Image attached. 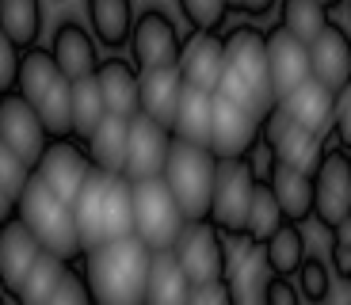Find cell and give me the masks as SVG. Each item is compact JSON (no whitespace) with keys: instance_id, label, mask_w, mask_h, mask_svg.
I'll return each instance as SVG.
<instances>
[{"instance_id":"cell-5","label":"cell","mask_w":351,"mask_h":305,"mask_svg":"<svg viewBox=\"0 0 351 305\" xmlns=\"http://www.w3.org/2000/svg\"><path fill=\"white\" fill-rule=\"evenodd\" d=\"M172 256L180 260L187 282H210V279H229V248L226 233L210 218H195L180 229L172 244Z\"/></svg>"},{"instance_id":"cell-43","label":"cell","mask_w":351,"mask_h":305,"mask_svg":"<svg viewBox=\"0 0 351 305\" xmlns=\"http://www.w3.org/2000/svg\"><path fill=\"white\" fill-rule=\"evenodd\" d=\"M19 53H23V50H19V46L12 42L4 31H0V96L16 88V77H19Z\"/></svg>"},{"instance_id":"cell-9","label":"cell","mask_w":351,"mask_h":305,"mask_svg":"<svg viewBox=\"0 0 351 305\" xmlns=\"http://www.w3.org/2000/svg\"><path fill=\"white\" fill-rule=\"evenodd\" d=\"M172 126L149 119L145 111H138L130 119V134H126V160H123V175L126 180H149V175L165 172V160L172 153Z\"/></svg>"},{"instance_id":"cell-48","label":"cell","mask_w":351,"mask_h":305,"mask_svg":"<svg viewBox=\"0 0 351 305\" xmlns=\"http://www.w3.org/2000/svg\"><path fill=\"white\" fill-rule=\"evenodd\" d=\"M12 214H16V195H12L4 183H0V221H8Z\"/></svg>"},{"instance_id":"cell-44","label":"cell","mask_w":351,"mask_h":305,"mask_svg":"<svg viewBox=\"0 0 351 305\" xmlns=\"http://www.w3.org/2000/svg\"><path fill=\"white\" fill-rule=\"evenodd\" d=\"M332 138L351 153V84L336 96V114H332Z\"/></svg>"},{"instance_id":"cell-11","label":"cell","mask_w":351,"mask_h":305,"mask_svg":"<svg viewBox=\"0 0 351 305\" xmlns=\"http://www.w3.org/2000/svg\"><path fill=\"white\" fill-rule=\"evenodd\" d=\"M0 141H8V145L16 149L31 168L38 164L46 141H50V134H46L38 111L31 107L27 96H19L16 88L0 96Z\"/></svg>"},{"instance_id":"cell-20","label":"cell","mask_w":351,"mask_h":305,"mask_svg":"<svg viewBox=\"0 0 351 305\" xmlns=\"http://www.w3.org/2000/svg\"><path fill=\"white\" fill-rule=\"evenodd\" d=\"M180 92H184V73H180V65H153V69H141L138 107L149 114V119L172 126Z\"/></svg>"},{"instance_id":"cell-15","label":"cell","mask_w":351,"mask_h":305,"mask_svg":"<svg viewBox=\"0 0 351 305\" xmlns=\"http://www.w3.org/2000/svg\"><path fill=\"white\" fill-rule=\"evenodd\" d=\"M180 73H184L187 84L199 88H218L221 73H226V38L221 31H191L180 46Z\"/></svg>"},{"instance_id":"cell-14","label":"cell","mask_w":351,"mask_h":305,"mask_svg":"<svg viewBox=\"0 0 351 305\" xmlns=\"http://www.w3.org/2000/svg\"><path fill=\"white\" fill-rule=\"evenodd\" d=\"M43 252V241L31 233L19 214H12L8 221H0V290L8 297H16L23 275L31 271V263Z\"/></svg>"},{"instance_id":"cell-27","label":"cell","mask_w":351,"mask_h":305,"mask_svg":"<svg viewBox=\"0 0 351 305\" xmlns=\"http://www.w3.org/2000/svg\"><path fill=\"white\" fill-rule=\"evenodd\" d=\"M84 4L96 42H104L107 50H123L134 31V0H84Z\"/></svg>"},{"instance_id":"cell-19","label":"cell","mask_w":351,"mask_h":305,"mask_svg":"<svg viewBox=\"0 0 351 305\" xmlns=\"http://www.w3.org/2000/svg\"><path fill=\"white\" fill-rule=\"evenodd\" d=\"M50 53L58 61V69L65 73L69 80H80V77H92L99 65V50H96V35L84 31L77 19H65L58 23L50 38Z\"/></svg>"},{"instance_id":"cell-17","label":"cell","mask_w":351,"mask_h":305,"mask_svg":"<svg viewBox=\"0 0 351 305\" xmlns=\"http://www.w3.org/2000/svg\"><path fill=\"white\" fill-rule=\"evenodd\" d=\"M226 38V65L237 69L245 80H252L256 88H263L271 96L267 84V31H260L256 23H233L229 31H221Z\"/></svg>"},{"instance_id":"cell-23","label":"cell","mask_w":351,"mask_h":305,"mask_svg":"<svg viewBox=\"0 0 351 305\" xmlns=\"http://www.w3.org/2000/svg\"><path fill=\"white\" fill-rule=\"evenodd\" d=\"M126 134H130V119L107 111L99 119V126L84 138V149L92 164L107 175H123V160H126Z\"/></svg>"},{"instance_id":"cell-46","label":"cell","mask_w":351,"mask_h":305,"mask_svg":"<svg viewBox=\"0 0 351 305\" xmlns=\"http://www.w3.org/2000/svg\"><path fill=\"white\" fill-rule=\"evenodd\" d=\"M328 260H332V275L340 282H351V252H340V248H328Z\"/></svg>"},{"instance_id":"cell-32","label":"cell","mask_w":351,"mask_h":305,"mask_svg":"<svg viewBox=\"0 0 351 305\" xmlns=\"http://www.w3.org/2000/svg\"><path fill=\"white\" fill-rule=\"evenodd\" d=\"M104 233L111 236H126L134 233V187L126 175H107L104 187Z\"/></svg>"},{"instance_id":"cell-45","label":"cell","mask_w":351,"mask_h":305,"mask_svg":"<svg viewBox=\"0 0 351 305\" xmlns=\"http://www.w3.org/2000/svg\"><path fill=\"white\" fill-rule=\"evenodd\" d=\"M328 233H332V244H328V248H340V252H351V214L343 221H336L332 229H328Z\"/></svg>"},{"instance_id":"cell-7","label":"cell","mask_w":351,"mask_h":305,"mask_svg":"<svg viewBox=\"0 0 351 305\" xmlns=\"http://www.w3.org/2000/svg\"><path fill=\"white\" fill-rule=\"evenodd\" d=\"M351 214V153L336 138L325 141L321 164L313 172V218L325 229Z\"/></svg>"},{"instance_id":"cell-51","label":"cell","mask_w":351,"mask_h":305,"mask_svg":"<svg viewBox=\"0 0 351 305\" xmlns=\"http://www.w3.org/2000/svg\"><path fill=\"white\" fill-rule=\"evenodd\" d=\"M348 8H351V0H348Z\"/></svg>"},{"instance_id":"cell-1","label":"cell","mask_w":351,"mask_h":305,"mask_svg":"<svg viewBox=\"0 0 351 305\" xmlns=\"http://www.w3.org/2000/svg\"><path fill=\"white\" fill-rule=\"evenodd\" d=\"M153 248L138 233L111 236V241L84 248L80 267L92 286V297L104 305H141L145 302V275H149Z\"/></svg>"},{"instance_id":"cell-21","label":"cell","mask_w":351,"mask_h":305,"mask_svg":"<svg viewBox=\"0 0 351 305\" xmlns=\"http://www.w3.org/2000/svg\"><path fill=\"white\" fill-rule=\"evenodd\" d=\"M282 103H287L290 114H294V122L306 126V130H313V134L332 130L336 92H332V88H325L317 77H306L298 88H290L287 96H282Z\"/></svg>"},{"instance_id":"cell-22","label":"cell","mask_w":351,"mask_h":305,"mask_svg":"<svg viewBox=\"0 0 351 305\" xmlns=\"http://www.w3.org/2000/svg\"><path fill=\"white\" fill-rule=\"evenodd\" d=\"M267 183H271V191H275V199H279L287 221H302V225H306V221L313 218V175L309 172L275 160L271 172H267Z\"/></svg>"},{"instance_id":"cell-10","label":"cell","mask_w":351,"mask_h":305,"mask_svg":"<svg viewBox=\"0 0 351 305\" xmlns=\"http://www.w3.org/2000/svg\"><path fill=\"white\" fill-rule=\"evenodd\" d=\"M130 61L138 69H153V65H176L180 61V46L184 35L176 31L172 16L160 8H145L141 16H134L130 31Z\"/></svg>"},{"instance_id":"cell-49","label":"cell","mask_w":351,"mask_h":305,"mask_svg":"<svg viewBox=\"0 0 351 305\" xmlns=\"http://www.w3.org/2000/svg\"><path fill=\"white\" fill-rule=\"evenodd\" d=\"M321 4H325V8H328V12H332V8H340L343 0H321Z\"/></svg>"},{"instance_id":"cell-24","label":"cell","mask_w":351,"mask_h":305,"mask_svg":"<svg viewBox=\"0 0 351 305\" xmlns=\"http://www.w3.org/2000/svg\"><path fill=\"white\" fill-rule=\"evenodd\" d=\"M62 80H69L62 69H58V61H53L50 46H27L23 53H19V77H16V92L19 96L31 99V107L38 103L43 96H50L53 88L62 84Z\"/></svg>"},{"instance_id":"cell-41","label":"cell","mask_w":351,"mask_h":305,"mask_svg":"<svg viewBox=\"0 0 351 305\" xmlns=\"http://www.w3.org/2000/svg\"><path fill=\"white\" fill-rule=\"evenodd\" d=\"M187 302L191 305H229V302H237V294H233V282L229 279H210V282H195Z\"/></svg>"},{"instance_id":"cell-26","label":"cell","mask_w":351,"mask_h":305,"mask_svg":"<svg viewBox=\"0 0 351 305\" xmlns=\"http://www.w3.org/2000/svg\"><path fill=\"white\" fill-rule=\"evenodd\" d=\"M210 114H214V92L184 80V92H180V103H176V114H172V134L206 145V138H210Z\"/></svg>"},{"instance_id":"cell-37","label":"cell","mask_w":351,"mask_h":305,"mask_svg":"<svg viewBox=\"0 0 351 305\" xmlns=\"http://www.w3.org/2000/svg\"><path fill=\"white\" fill-rule=\"evenodd\" d=\"M294 279H298V294L306 297V302H325V297L332 294V271H328V263L321 260V256L306 252L302 267L294 271Z\"/></svg>"},{"instance_id":"cell-33","label":"cell","mask_w":351,"mask_h":305,"mask_svg":"<svg viewBox=\"0 0 351 305\" xmlns=\"http://www.w3.org/2000/svg\"><path fill=\"white\" fill-rule=\"evenodd\" d=\"M104 114H107V103H104V92H99L96 73L73 80V138L84 141L88 134L99 126Z\"/></svg>"},{"instance_id":"cell-12","label":"cell","mask_w":351,"mask_h":305,"mask_svg":"<svg viewBox=\"0 0 351 305\" xmlns=\"http://www.w3.org/2000/svg\"><path fill=\"white\" fill-rule=\"evenodd\" d=\"M256 141H260V114L214 92L210 138H206L214 157H245Z\"/></svg>"},{"instance_id":"cell-28","label":"cell","mask_w":351,"mask_h":305,"mask_svg":"<svg viewBox=\"0 0 351 305\" xmlns=\"http://www.w3.org/2000/svg\"><path fill=\"white\" fill-rule=\"evenodd\" d=\"M260 252H263V267L271 271V275L294 279V271L306 260V233H302V221H282V225L260 244Z\"/></svg>"},{"instance_id":"cell-36","label":"cell","mask_w":351,"mask_h":305,"mask_svg":"<svg viewBox=\"0 0 351 305\" xmlns=\"http://www.w3.org/2000/svg\"><path fill=\"white\" fill-rule=\"evenodd\" d=\"M214 92H218V96H226V99H233V103H241V107H248V111H256V114L271 103V96H267L263 88H256L252 80H245L237 69H229V65H226V73H221V80H218V88H214Z\"/></svg>"},{"instance_id":"cell-47","label":"cell","mask_w":351,"mask_h":305,"mask_svg":"<svg viewBox=\"0 0 351 305\" xmlns=\"http://www.w3.org/2000/svg\"><path fill=\"white\" fill-rule=\"evenodd\" d=\"M275 4H279V0H237V12L260 19V16H267V12H275Z\"/></svg>"},{"instance_id":"cell-50","label":"cell","mask_w":351,"mask_h":305,"mask_svg":"<svg viewBox=\"0 0 351 305\" xmlns=\"http://www.w3.org/2000/svg\"><path fill=\"white\" fill-rule=\"evenodd\" d=\"M348 46H351V35H348Z\"/></svg>"},{"instance_id":"cell-16","label":"cell","mask_w":351,"mask_h":305,"mask_svg":"<svg viewBox=\"0 0 351 305\" xmlns=\"http://www.w3.org/2000/svg\"><path fill=\"white\" fill-rule=\"evenodd\" d=\"M309 77H317L325 88H332L340 96L351 84V46H348V31L340 23L328 19V27L309 42Z\"/></svg>"},{"instance_id":"cell-25","label":"cell","mask_w":351,"mask_h":305,"mask_svg":"<svg viewBox=\"0 0 351 305\" xmlns=\"http://www.w3.org/2000/svg\"><path fill=\"white\" fill-rule=\"evenodd\" d=\"M191 294L180 260L172 256V248H160L149 256V275H145V302L149 305H184Z\"/></svg>"},{"instance_id":"cell-39","label":"cell","mask_w":351,"mask_h":305,"mask_svg":"<svg viewBox=\"0 0 351 305\" xmlns=\"http://www.w3.org/2000/svg\"><path fill=\"white\" fill-rule=\"evenodd\" d=\"M180 12L191 23V31H221L229 16L226 0H180Z\"/></svg>"},{"instance_id":"cell-35","label":"cell","mask_w":351,"mask_h":305,"mask_svg":"<svg viewBox=\"0 0 351 305\" xmlns=\"http://www.w3.org/2000/svg\"><path fill=\"white\" fill-rule=\"evenodd\" d=\"M279 23L287 31H294L298 38L313 42L328 27V8L321 0H279Z\"/></svg>"},{"instance_id":"cell-8","label":"cell","mask_w":351,"mask_h":305,"mask_svg":"<svg viewBox=\"0 0 351 305\" xmlns=\"http://www.w3.org/2000/svg\"><path fill=\"white\" fill-rule=\"evenodd\" d=\"M35 172L43 175V180L50 183L65 202H73L80 195V187L88 183V175L96 172V164H92V157H88L84 141L73 138V134H65V138H50V141H46Z\"/></svg>"},{"instance_id":"cell-18","label":"cell","mask_w":351,"mask_h":305,"mask_svg":"<svg viewBox=\"0 0 351 305\" xmlns=\"http://www.w3.org/2000/svg\"><path fill=\"white\" fill-rule=\"evenodd\" d=\"M96 80L99 92H104V103L111 114H123V119H134L141 111L138 107V84H141V69L134 65L130 58H99L96 65Z\"/></svg>"},{"instance_id":"cell-29","label":"cell","mask_w":351,"mask_h":305,"mask_svg":"<svg viewBox=\"0 0 351 305\" xmlns=\"http://www.w3.org/2000/svg\"><path fill=\"white\" fill-rule=\"evenodd\" d=\"M69 267V260H62L58 252H38V260L31 263V271L23 275V282H19L16 297L12 302L19 305H50V294L53 286H58V279H62V271Z\"/></svg>"},{"instance_id":"cell-38","label":"cell","mask_w":351,"mask_h":305,"mask_svg":"<svg viewBox=\"0 0 351 305\" xmlns=\"http://www.w3.org/2000/svg\"><path fill=\"white\" fill-rule=\"evenodd\" d=\"M88 302H96V297H92V286L84 279V267H80V260H69V267L62 271V279L50 294V305H88Z\"/></svg>"},{"instance_id":"cell-13","label":"cell","mask_w":351,"mask_h":305,"mask_svg":"<svg viewBox=\"0 0 351 305\" xmlns=\"http://www.w3.org/2000/svg\"><path fill=\"white\" fill-rule=\"evenodd\" d=\"M309 77V42L298 38L287 27H271L267 31V84H271V99H282L290 88H298Z\"/></svg>"},{"instance_id":"cell-42","label":"cell","mask_w":351,"mask_h":305,"mask_svg":"<svg viewBox=\"0 0 351 305\" xmlns=\"http://www.w3.org/2000/svg\"><path fill=\"white\" fill-rule=\"evenodd\" d=\"M260 297L267 305H298L302 302L298 282H290L287 275H267V282L260 286Z\"/></svg>"},{"instance_id":"cell-2","label":"cell","mask_w":351,"mask_h":305,"mask_svg":"<svg viewBox=\"0 0 351 305\" xmlns=\"http://www.w3.org/2000/svg\"><path fill=\"white\" fill-rule=\"evenodd\" d=\"M16 214L31 225V233L43 241L46 252H58L62 260H80L84 256L80 229H77V218H73V202H65L38 172L19 191Z\"/></svg>"},{"instance_id":"cell-40","label":"cell","mask_w":351,"mask_h":305,"mask_svg":"<svg viewBox=\"0 0 351 305\" xmlns=\"http://www.w3.org/2000/svg\"><path fill=\"white\" fill-rule=\"evenodd\" d=\"M31 175H35V168L27 164L16 149L8 145V141H0V183H4V187H8V191L19 199V191L27 187V180H31Z\"/></svg>"},{"instance_id":"cell-34","label":"cell","mask_w":351,"mask_h":305,"mask_svg":"<svg viewBox=\"0 0 351 305\" xmlns=\"http://www.w3.org/2000/svg\"><path fill=\"white\" fill-rule=\"evenodd\" d=\"M321 153H325L321 134L306 130V126H298V122H294V126L287 130V138L275 145V157H279L282 164H294V168H302V172H309V175L317 172V164H321Z\"/></svg>"},{"instance_id":"cell-6","label":"cell","mask_w":351,"mask_h":305,"mask_svg":"<svg viewBox=\"0 0 351 305\" xmlns=\"http://www.w3.org/2000/svg\"><path fill=\"white\" fill-rule=\"evenodd\" d=\"M256 175L245 157H218L214 175V199H210V221L226 236H245L248 206H252Z\"/></svg>"},{"instance_id":"cell-31","label":"cell","mask_w":351,"mask_h":305,"mask_svg":"<svg viewBox=\"0 0 351 305\" xmlns=\"http://www.w3.org/2000/svg\"><path fill=\"white\" fill-rule=\"evenodd\" d=\"M287 221V214H282L279 199H275L271 183L267 180H256V191H252V206H248V221H245V241L248 248H260L267 236L275 233V229Z\"/></svg>"},{"instance_id":"cell-30","label":"cell","mask_w":351,"mask_h":305,"mask_svg":"<svg viewBox=\"0 0 351 305\" xmlns=\"http://www.w3.org/2000/svg\"><path fill=\"white\" fill-rule=\"evenodd\" d=\"M0 31L19 46H35L43 38V0H0Z\"/></svg>"},{"instance_id":"cell-3","label":"cell","mask_w":351,"mask_h":305,"mask_svg":"<svg viewBox=\"0 0 351 305\" xmlns=\"http://www.w3.org/2000/svg\"><path fill=\"white\" fill-rule=\"evenodd\" d=\"M165 183L168 191L176 195L184 218H210V199H214V175H218V157H214L210 145L202 141H187V138H176L172 141V153L165 160Z\"/></svg>"},{"instance_id":"cell-4","label":"cell","mask_w":351,"mask_h":305,"mask_svg":"<svg viewBox=\"0 0 351 305\" xmlns=\"http://www.w3.org/2000/svg\"><path fill=\"white\" fill-rule=\"evenodd\" d=\"M134 233L149 244L153 252L172 248L180 229L187 225L184 210L168 191L165 175H149V180H134Z\"/></svg>"}]
</instances>
